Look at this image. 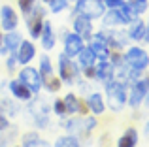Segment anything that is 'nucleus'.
Wrapping results in <instances>:
<instances>
[{"label":"nucleus","mask_w":149,"mask_h":147,"mask_svg":"<svg viewBox=\"0 0 149 147\" xmlns=\"http://www.w3.org/2000/svg\"><path fill=\"white\" fill-rule=\"evenodd\" d=\"M45 2H49V0H45Z\"/></svg>","instance_id":"nucleus-36"},{"label":"nucleus","mask_w":149,"mask_h":147,"mask_svg":"<svg viewBox=\"0 0 149 147\" xmlns=\"http://www.w3.org/2000/svg\"><path fill=\"white\" fill-rule=\"evenodd\" d=\"M19 44H21V36H19L17 32H13V30H8V34L4 36V45H6L8 51L15 53L19 47ZM6 49H4V53H6Z\"/></svg>","instance_id":"nucleus-19"},{"label":"nucleus","mask_w":149,"mask_h":147,"mask_svg":"<svg viewBox=\"0 0 149 147\" xmlns=\"http://www.w3.org/2000/svg\"><path fill=\"white\" fill-rule=\"evenodd\" d=\"M42 45H44V49H53L55 47V34H53V26L49 25V23H44V28H42Z\"/></svg>","instance_id":"nucleus-16"},{"label":"nucleus","mask_w":149,"mask_h":147,"mask_svg":"<svg viewBox=\"0 0 149 147\" xmlns=\"http://www.w3.org/2000/svg\"><path fill=\"white\" fill-rule=\"evenodd\" d=\"M128 6L136 11V13H143L147 10V0H128Z\"/></svg>","instance_id":"nucleus-28"},{"label":"nucleus","mask_w":149,"mask_h":147,"mask_svg":"<svg viewBox=\"0 0 149 147\" xmlns=\"http://www.w3.org/2000/svg\"><path fill=\"white\" fill-rule=\"evenodd\" d=\"M66 2H68V0H66Z\"/></svg>","instance_id":"nucleus-38"},{"label":"nucleus","mask_w":149,"mask_h":147,"mask_svg":"<svg viewBox=\"0 0 149 147\" xmlns=\"http://www.w3.org/2000/svg\"><path fill=\"white\" fill-rule=\"evenodd\" d=\"M58 70H61V79L62 81L74 83V79H76V76H77V68H76V64L70 60V57H66V55L58 57Z\"/></svg>","instance_id":"nucleus-5"},{"label":"nucleus","mask_w":149,"mask_h":147,"mask_svg":"<svg viewBox=\"0 0 149 147\" xmlns=\"http://www.w3.org/2000/svg\"><path fill=\"white\" fill-rule=\"evenodd\" d=\"M104 2L102 0H79L77 2V13L85 15L89 19H98L100 15H104Z\"/></svg>","instance_id":"nucleus-3"},{"label":"nucleus","mask_w":149,"mask_h":147,"mask_svg":"<svg viewBox=\"0 0 149 147\" xmlns=\"http://www.w3.org/2000/svg\"><path fill=\"white\" fill-rule=\"evenodd\" d=\"M87 107L93 111V113L96 115H102L106 111V104H104V98L98 94V92H93L91 96H89V102H87Z\"/></svg>","instance_id":"nucleus-15"},{"label":"nucleus","mask_w":149,"mask_h":147,"mask_svg":"<svg viewBox=\"0 0 149 147\" xmlns=\"http://www.w3.org/2000/svg\"><path fill=\"white\" fill-rule=\"evenodd\" d=\"M19 8L23 13H30L36 8V0H19Z\"/></svg>","instance_id":"nucleus-29"},{"label":"nucleus","mask_w":149,"mask_h":147,"mask_svg":"<svg viewBox=\"0 0 149 147\" xmlns=\"http://www.w3.org/2000/svg\"><path fill=\"white\" fill-rule=\"evenodd\" d=\"M53 110H55V113H57V115H64L66 113L64 102H62V100H57V102H55V106H53Z\"/></svg>","instance_id":"nucleus-31"},{"label":"nucleus","mask_w":149,"mask_h":147,"mask_svg":"<svg viewBox=\"0 0 149 147\" xmlns=\"http://www.w3.org/2000/svg\"><path fill=\"white\" fill-rule=\"evenodd\" d=\"M74 30H76V34H77V36H81V38H89V36L93 34V25H91V19L79 13L76 19H74Z\"/></svg>","instance_id":"nucleus-10"},{"label":"nucleus","mask_w":149,"mask_h":147,"mask_svg":"<svg viewBox=\"0 0 149 147\" xmlns=\"http://www.w3.org/2000/svg\"><path fill=\"white\" fill-rule=\"evenodd\" d=\"M55 147H79V141L76 136H62L55 141Z\"/></svg>","instance_id":"nucleus-26"},{"label":"nucleus","mask_w":149,"mask_h":147,"mask_svg":"<svg viewBox=\"0 0 149 147\" xmlns=\"http://www.w3.org/2000/svg\"><path fill=\"white\" fill-rule=\"evenodd\" d=\"M95 68H96V77L98 79H102V81L113 79V64H108L106 60H100Z\"/></svg>","instance_id":"nucleus-18"},{"label":"nucleus","mask_w":149,"mask_h":147,"mask_svg":"<svg viewBox=\"0 0 149 147\" xmlns=\"http://www.w3.org/2000/svg\"><path fill=\"white\" fill-rule=\"evenodd\" d=\"M136 144H138V132H136V128H127L125 134L121 136L117 147H136Z\"/></svg>","instance_id":"nucleus-17"},{"label":"nucleus","mask_w":149,"mask_h":147,"mask_svg":"<svg viewBox=\"0 0 149 147\" xmlns=\"http://www.w3.org/2000/svg\"><path fill=\"white\" fill-rule=\"evenodd\" d=\"M19 19H17V13L13 11V8L11 6H2L0 8V26H2L4 30H15V26H17Z\"/></svg>","instance_id":"nucleus-7"},{"label":"nucleus","mask_w":149,"mask_h":147,"mask_svg":"<svg viewBox=\"0 0 149 147\" xmlns=\"http://www.w3.org/2000/svg\"><path fill=\"white\" fill-rule=\"evenodd\" d=\"M38 74H40L42 81H45L47 77L53 76V70H51V62H49V59H47L45 55L40 59V72H38Z\"/></svg>","instance_id":"nucleus-25"},{"label":"nucleus","mask_w":149,"mask_h":147,"mask_svg":"<svg viewBox=\"0 0 149 147\" xmlns=\"http://www.w3.org/2000/svg\"><path fill=\"white\" fill-rule=\"evenodd\" d=\"M125 62H127L128 68H132V70H146L147 68V53L143 51V49L140 47H128V51L125 53Z\"/></svg>","instance_id":"nucleus-2"},{"label":"nucleus","mask_w":149,"mask_h":147,"mask_svg":"<svg viewBox=\"0 0 149 147\" xmlns=\"http://www.w3.org/2000/svg\"><path fill=\"white\" fill-rule=\"evenodd\" d=\"M6 128H8V119L0 113V132H2V130H6Z\"/></svg>","instance_id":"nucleus-34"},{"label":"nucleus","mask_w":149,"mask_h":147,"mask_svg":"<svg viewBox=\"0 0 149 147\" xmlns=\"http://www.w3.org/2000/svg\"><path fill=\"white\" fill-rule=\"evenodd\" d=\"M42 83H45V89H47L49 92H57L58 89H61V79H57L55 76L47 77L45 81H42Z\"/></svg>","instance_id":"nucleus-27"},{"label":"nucleus","mask_w":149,"mask_h":147,"mask_svg":"<svg viewBox=\"0 0 149 147\" xmlns=\"http://www.w3.org/2000/svg\"><path fill=\"white\" fill-rule=\"evenodd\" d=\"M121 4H123V0H106L104 6H109L111 10H117V8H119Z\"/></svg>","instance_id":"nucleus-33"},{"label":"nucleus","mask_w":149,"mask_h":147,"mask_svg":"<svg viewBox=\"0 0 149 147\" xmlns=\"http://www.w3.org/2000/svg\"><path fill=\"white\" fill-rule=\"evenodd\" d=\"M106 38L108 36H106L104 32H98L96 38L91 42V45H89V49L95 53V57H98L102 60H106L109 57V47H108V44H106Z\"/></svg>","instance_id":"nucleus-8"},{"label":"nucleus","mask_w":149,"mask_h":147,"mask_svg":"<svg viewBox=\"0 0 149 147\" xmlns=\"http://www.w3.org/2000/svg\"><path fill=\"white\" fill-rule=\"evenodd\" d=\"M34 55H36L34 45L30 44V42H23L21 40V44H19V47H17V57H15V59H17L21 64H29Z\"/></svg>","instance_id":"nucleus-12"},{"label":"nucleus","mask_w":149,"mask_h":147,"mask_svg":"<svg viewBox=\"0 0 149 147\" xmlns=\"http://www.w3.org/2000/svg\"><path fill=\"white\" fill-rule=\"evenodd\" d=\"M29 28L32 38H38L42 34V28H44V11L42 10H38V13L32 19H29Z\"/></svg>","instance_id":"nucleus-14"},{"label":"nucleus","mask_w":149,"mask_h":147,"mask_svg":"<svg viewBox=\"0 0 149 147\" xmlns=\"http://www.w3.org/2000/svg\"><path fill=\"white\" fill-rule=\"evenodd\" d=\"M83 47V38L77 36L76 32H66L64 34V55L66 57H76Z\"/></svg>","instance_id":"nucleus-6"},{"label":"nucleus","mask_w":149,"mask_h":147,"mask_svg":"<svg viewBox=\"0 0 149 147\" xmlns=\"http://www.w3.org/2000/svg\"><path fill=\"white\" fill-rule=\"evenodd\" d=\"M23 147H51V145L42 141L36 132H29L23 136Z\"/></svg>","instance_id":"nucleus-20"},{"label":"nucleus","mask_w":149,"mask_h":147,"mask_svg":"<svg viewBox=\"0 0 149 147\" xmlns=\"http://www.w3.org/2000/svg\"><path fill=\"white\" fill-rule=\"evenodd\" d=\"M19 81H21L23 85H26L32 92H38L42 89V77L34 68H29V66L23 68V70L19 72Z\"/></svg>","instance_id":"nucleus-4"},{"label":"nucleus","mask_w":149,"mask_h":147,"mask_svg":"<svg viewBox=\"0 0 149 147\" xmlns=\"http://www.w3.org/2000/svg\"><path fill=\"white\" fill-rule=\"evenodd\" d=\"M62 102H64V106H66V113H77V111H79V113H87L89 111L87 104L81 102L76 94H66Z\"/></svg>","instance_id":"nucleus-11"},{"label":"nucleus","mask_w":149,"mask_h":147,"mask_svg":"<svg viewBox=\"0 0 149 147\" xmlns=\"http://www.w3.org/2000/svg\"><path fill=\"white\" fill-rule=\"evenodd\" d=\"M146 96H147V79H140L138 83L132 87V92H130V96H128V104H130L132 107H138Z\"/></svg>","instance_id":"nucleus-9"},{"label":"nucleus","mask_w":149,"mask_h":147,"mask_svg":"<svg viewBox=\"0 0 149 147\" xmlns=\"http://www.w3.org/2000/svg\"><path fill=\"white\" fill-rule=\"evenodd\" d=\"M106 92H108V104L113 111H121L127 104V91L121 81H108L106 85Z\"/></svg>","instance_id":"nucleus-1"},{"label":"nucleus","mask_w":149,"mask_h":147,"mask_svg":"<svg viewBox=\"0 0 149 147\" xmlns=\"http://www.w3.org/2000/svg\"><path fill=\"white\" fill-rule=\"evenodd\" d=\"M76 57H79V64H81V68L95 64V59H96V57H95V53H93L89 47H81V51L77 53Z\"/></svg>","instance_id":"nucleus-22"},{"label":"nucleus","mask_w":149,"mask_h":147,"mask_svg":"<svg viewBox=\"0 0 149 147\" xmlns=\"http://www.w3.org/2000/svg\"><path fill=\"white\" fill-rule=\"evenodd\" d=\"M49 6H51V11H53V13H58V11H62L68 6V2H66V0H49Z\"/></svg>","instance_id":"nucleus-30"},{"label":"nucleus","mask_w":149,"mask_h":147,"mask_svg":"<svg viewBox=\"0 0 149 147\" xmlns=\"http://www.w3.org/2000/svg\"><path fill=\"white\" fill-rule=\"evenodd\" d=\"M83 74L87 77H96V68H95V64H91V66H85L83 68Z\"/></svg>","instance_id":"nucleus-32"},{"label":"nucleus","mask_w":149,"mask_h":147,"mask_svg":"<svg viewBox=\"0 0 149 147\" xmlns=\"http://www.w3.org/2000/svg\"><path fill=\"white\" fill-rule=\"evenodd\" d=\"M0 40H2V36H0Z\"/></svg>","instance_id":"nucleus-37"},{"label":"nucleus","mask_w":149,"mask_h":147,"mask_svg":"<svg viewBox=\"0 0 149 147\" xmlns=\"http://www.w3.org/2000/svg\"><path fill=\"white\" fill-rule=\"evenodd\" d=\"M15 60H17V59H15V57H11V59L10 60H8V62H6V66H8V70H13V68H15Z\"/></svg>","instance_id":"nucleus-35"},{"label":"nucleus","mask_w":149,"mask_h":147,"mask_svg":"<svg viewBox=\"0 0 149 147\" xmlns=\"http://www.w3.org/2000/svg\"><path fill=\"white\" fill-rule=\"evenodd\" d=\"M10 91L15 98L23 100V102H29V100L32 98V91H30L26 85H23L21 81H10Z\"/></svg>","instance_id":"nucleus-13"},{"label":"nucleus","mask_w":149,"mask_h":147,"mask_svg":"<svg viewBox=\"0 0 149 147\" xmlns=\"http://www.w3.org/2000/svg\"><path fill=\"white\" fill-rule=\"evenodd\" d=\"M130 38H132V40H136V42H142V40L146 42L147 40V25H146V23L140 21L138 25L130 30Z\"/></svg>","instance_id":"nucleus-23"},{"label":"nucleus","mask_w":149,"mask_h":147,"mask_svg":"<svg viewBox=\"0 0 149 147\" xmlns=\"http://www.w3.org/2000/svg\"><path fill=\"white\" fill-rule=\"evenodd\" d=\"M117 10H119V13H121V17H123V25H128V23H134L136 21V11L132 10L130 6H128V4H121L119 8H117Z\"/></svg>","instance_id":"nucleus-21"},{"label":"nucleus","mask_w":149,"mask_h":147,"mask_svg":"<svg viewBox=\"0 0 149 147\" xmlns=\"http://www.w3.org/2000/svg\"><path fill=\"white\" fill-rule=\"evenodd\" d=\"M121 23H123V17H121L119 10H111V11L106 13V19H104L106 26H117V25H121Z\"/></svg>","instance_id":"nucleus-24"}]
</instances>
